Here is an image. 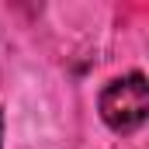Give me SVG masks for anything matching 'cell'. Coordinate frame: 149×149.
I'll return each mask as SVG.
<instances>
[{
	"mask_svg": "<svg viewBox=\"0 0 149 149\" xmlns=\"http://www.w3.org/2000/svg\"><path fill=\"white\" fill-rule=\"evenodd\" d=\"M0 149H3V111H0Z\"/></svg>",
	"mask_w": 149,
	"mask_h": 149,
	"instance_id": "obj_2",
	"label": "cell"
},
{
	"mask_svg": "<svg viewBox=\"0 0 149 149\" xmlns=\"http://www.w3.org/2000/svg\"><path fill=\"white\" fill-rule=\"evenodd\" d=\"M101 118L104 125L118 132V135H132L146 125L149 118V83L142 73H128L111 80L104 90H101Z\"/></svg>",
	"mask_w": 149,
	"mask_h": 149,
	"instance_id": "obj_1",
	"label": "cell"
}]
</instances>
